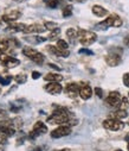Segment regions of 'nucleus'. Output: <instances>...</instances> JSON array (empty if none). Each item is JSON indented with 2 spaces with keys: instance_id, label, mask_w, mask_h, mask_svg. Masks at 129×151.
Here are the masks:
<instances>
[{
  "instance_id": "obj_16",
  "label": "nucleus",
  "mask_w": 129,
  "mask_h": 151,
  "mask_svg": "<svg viewBox=\"0 0 129 151\" xmlns=\"http://www.w3.org/2000/svg\"><path fill=\"white\" fill-rule=\"evenodd\" d=\"M46 29L44 25H40V24H31V25H26L24 33H41L44 32Z\"/></svg>"
},
{
  "instance_id": "obj_10",
  "label": "nucleus",
  "mask_w": 129,
  "mask_h": 151,
  "mask_svg": "<svg viewBox=\"0 0 129 151\" xmlns=\"http://www.w3.org/2000/svg\"><path fill=\"white\" fill-rule=\"evenodd\" d=\"M0 63H1L3 65H5V67H7V68H14V67L20 64V61L14 58V57L6 56L4 54H0Z\"/></svg>"
},
{
  "instance_id": "obj_41",
  "label": "nucleus",
  "mask_w": 129,
  "mask_h": 151,
  "mask_svg": "<svg viewBox=\"0 0 129 151\" xmlns=\"http://www.w3.org/2000/svg\"><path fill=\"white\" fill-rule=\"evenodd\" d=\"M59 151H70L69 149H63V150H59Z\"/></svg>"
},
{
  "instance_id": "obj_36",
  "label": "nucleus",
  "mask_w": 129,
  "mask_h": 151,
  "mask_svg": "<svg viewBox=\"0 0 129 151\" xmlns=\"http://www.w3.org/2000/svg\"><path fill=\"white\" fill-rule=\"evenodd\" d=\"M39 76H40V74L38 71H32V79L37 80V79H39Z\"/></svg>"
},
{
  "instance_id": "obj_30",
  "label": "nucleus",
  "mask_w": 129,
  "mask_h": 151,
  "mask_svg": "<svg viewBox=\"0 0 129 151\" xmlns=\"http://www.w3.org/2000/svg\"><path fill=\"white\" fill-rule=\"evenodd\" d=\"M57 47L62 50H68V43L64 40H58L57 41Z\"/></svg>"
},
{
  "instance_id": "obj_34",
  "label": "nucleus",
  "mask_w": 129,
  "mask_h": 151,
  "mask_svg": "<svg viewBox=\"0 0 129 151\" xmlns=\"http://www.w3.org/2000/svg\"><path fill=\"white\" fill-rule=\"evenodd\" d=\"M123 83H124V86L129 87V73L123 75Z\"/></svg>"
},
{
  "instance_id": "obj_40",
  "label": "nucleus",
  "mask_w": 129,
  "mask_h": 151,
  "mask_svg": "<svg viewBox=\"0 0 129 151\" xmlns=\"http://www.w3.org/2000/svg\"><path fill=\"white\" fill-rule=\"evenodd\" d=\"M33 151H41V149H40V147H36Z\"/></svg>"
},
{
  "instance_id": "obj_9",
  "label": "nucleus",
  "mask_w": 129,
  "mask_h": 151,
  "mask_svg": "<svg viewBox=\"0 0 129 151\" xmlns=\"http://www.w3.org/2000/svg\"><path fill=\"white\" fill-rule=\"evenodd\" d=\"M70 133H71V127L69 125H62L51 132V137L52 138H62V137L69 136Z\"/></svg>"
},
{
  "instance_id": "obj_27",
  "label": "nucleus",
  "mask_w": 129,
  "mask_h": 151,
  "mask_svg": "<svg viewBox=\"0 0 129 151\" xmlns=\"http://www.w3.org/2000/svg\"><path fill=\"white\" fill-rule=\"evenodd\" d=\"M45 4L49 9H56L59 4V0H45Z\"/></svg>"
},
{
  "instance_id": "obj_1",
  "label": "nucleus",
  "mask_w": 129,
  "mask_h": 151,
  "mask_svg": "<svg viewBox=\"0 0 129 151\" xmlns=\"http://www.w3.org/2000/svg\"><path fill=\"white\" fill-rule=\"evenodd\" d=\"M48 123L52 124V125H76L77 120L75 118H72L71 113L69 112L68 108L65 107H58L53 111L52 114L48 118Z\"/></svg>"
},
{
  "instance_id": "obj_2",
  "label": "nucleus",
  "mask_w": 129,
  "mask_h": 151,
  "mask_svg": "<svg viewBox=\"0 0 129 151\" xmlns=\"http://www.w3.org/2000/svg\"><path fill=\"white\" fill-rule=\"evenodd\" d=\"M97 40V36L95 32L93 31H87V30H78V41L84 47H89L91 44H94Z\"/></svg>"
},
{
  "instance_id": "obj_33",
  "label": "nucleus",
  "mask_w": 129,
  "mask_h": 151,
  "mask_svg": "<svg viewBox=\"0 0 129 151\" xmlns=\"http://www.w3.org/2000/svg\"><path fill=\"white\" fill-rule=\"evenodd\" d=\"M79 54H85V55H94V52L91 51V50H89V49H85V48H82V49H79V51H78Z\"/></svg>"
},
{
  "instance_id": "obj_25",
  "label": "nucleus",
  "mask_w": 129,
  "mask_h": 151,
  "mask_svg": "<svg viewBox=\"0 0 129 151\" xmlns=\"http://www.w3.org/2000/svg\"><path fill=\"white\" fill-rule=\"evenodd\" d=\"M14 80H16V82H17V83H20V85H23V83H25V82H26V80H27V76H26L25 74H18V75H16Z\"/></svg>"
},
{
  "instance_id": "obj_20",
  "label": "nucleus",
  "mask_w": 129,
  "mask_h": 151,
  "mask_svg": "<svg viewBox=\"0 0 129 151\" xmlns=\"http://www.w3.org/2000/svg\"><path fill=\"white\" fill-rule=\"evenodd\" d=\"M91 11H93V13H94L95 16H97V17H104V16L108 14V11H107L104 7L100 6V5H95V6H93Z\"/></svg>"
},
{
  "instance_id": "obj_17",
  "label": "nucleus",
  "mask_w": 129,
  "mask_h": 151,
  "mask_svg": "<svg viewBox=\"0 0 129 151\" xmlns=\"http://www.w3.org/2000/svg\"><path fill=\"white\" fill-rule=\"evenodd\" d=\"M48 51L56 55V56H59V57H68L70 55V51L69 50H62L59 49L58 47H55V45H49L48 47Z\"/></svg>"
},
{
  "instance_id": "obj_45",
  "label": "nucleus",
  "mask_w": 129,
  "mask_h": 151,
  "mask_svg": "<svg viewBox=\"0 0 129 151\" xmlns=\"http://www.w3.org/2000/svg\"><path fill=\"white\" fill-rule=\"evenodd\" d=\"M0 93H1V88H0Z\"/></svg>"
},
{
  "instance_id": "obj_7",
  "label": "nucleus",
  "mask_w": 129,
  "mask_h": 151,
  "mask_svg": "<svg viewBox=\"0 0 129 151\" xmlns=\"http://www.w3.org/2000/svg\"><path fill=\"white\" fill-rule=\"evenodd\" d=\"M122 101V96L120 95L118 92H110L105 99V104L109 105L110 107H120Z\"/></svg>"
},
{
  "instance_id": "obj_5",
  "label": "nucleus",
  "mask_w": 129,
  "mask_h": 151,
  "mask_svg": "<svg viewBox=\"0 0 129 151\" xmlns=\"http://www.w3.org/2000/svg\"><path fill=\"white\" fill-rule=\"evenodd\" d=\"M103 127L109 131H120L124 127V123H122L121 120L115 119V118H109L103 122Z\"/></svg>"
},
{
  "instance_id": "obj_3",
  "label": "nucleus",
  "mask_w": 129,
  "mask_h": 151,
  "mask_svg": "<svg viewBox=\"0 0 129 151\" xmlns=\"http://www.w3.org/2000/svg\"><path fill=\"white\" fill-rule=\"evenodd\" d=\"M23 55L26 56L27 58H30L31 61H33V62L37 63V64H41L43 62H44V60H45L44 55H43L41 52H39V51H37L36 49L30 48V47L23 48Z\"/></svg>"
},
{
  "instance_id": "obj_21",
  "label": "nucleus",
  "mask_w": 129,
  "mask_h": 151,
  "mask_svg": "<svg viewBox=\"0 0 129 151\" xmlns=\"http://www.w3.org/2000/svg\"><path fill=\"white\" fill-rule=\"evenodd\" d=\"M66 36H68V38L71 43H75L78 38V31L75 30V29H68L66 30Z\"/></svg>"
},
{
  "instance_id": "obj_23",
  "label": "nucleus",
  "mask_w": 129,
  "mask_h": 151,
  "mask_svg": "<svg viewBox=\"0 0 129 151\" xmlns=\"http://www.w3.org/2000/svg\"><path fill=\"white\" fill-rule=\"evenodd\" d=\"M127 116H128V113H127V111L125 109H117L116 112H114L113 114H111V118H115V119H118V120H121V119H124V118H127Z\"/></svg>"
},
{
  "instance_id": "obj_6",
  "label": "nucleus",
  "mask_w": 129,
  "mask_h": 151,
  "mask_svg": "<svg viewBox=\"0 0 129 151\" xmlns=\"http://www.w3.org/2000/svg\"><path fill=\"white\" fill-rule=\"evenodd\" d=\"M0 132L6 134L7 137L14 136V133H16L14 123H12L11 120H1L0 122Z\"/></svg>"
},
{
  "instance_id": "obj_8",
  "label": "nucleus",
  "mask_w": 129,
  "mask_h": 151,
  "mask_svg": "<svg viewBox=\"0 0 129 151\" xmlns=\"http://www.w3.org/2000/svg\"><path fill=\"white\" fill-rule=\"evenodd\" d=\"M48 132V127H46V125L44 124V123H41V122H37L36 124H34V126H33V129H32V131L30 132V138H32V139H34L36 137H38L39 134H44V133H46Z\"/></svg>"
},
{
  "instance_id": "obj_13",
  "label": "nucleus",
  "mask_w": 129,
  "mask_h": 151,
  "mask_svg": "<svg viewBox=\"0 0 129 151\" xmlns=\"http://www.w3.org/2000/svg\"><path fill=\"white\" fill-rule=\"evenodd\" d=\"M122 58H121V54H116V52H110L105 56V62L108 63V65L110 67H116L121 63Z\"/></svg>"
},
{
  "instance_id": "obj_37",
  "label": "nucleus",
  "mask_w": 129,
  "mask_h": 151,
  "mask_svg": "<svg viewBox=\"0 0 129 151\" xmlns=\"http://www.w3.org/2000/svg\"><path fill=\"white\" fill-rule=\"evenodd\" d=\"M7 117V113H6V111H4V109H0V118H6Z\"/></svg>"
},
{
  "instance_id": "obj_46",
  "label": "nucleus",
  "mask_w": 129,
  "mask_h": 151,
  "mask_svg": "<svg viewBox=\"0 0 129 151\" xmlns=\"http://www.w3.org/2000/svg\"><path fill=\"white\" fill-rule=\"evenodd\" d=\"M128 125H129V120H128Z\"/></svg>"
},
{
  "instance_id": "obj_35",
  "label": "nucleus",
  "mask_w": 129,
  "mask_h": 151,
  "mask_svg": "<svg viewBox=\"0 0 129 151\" xmlns=\"http://www.w3.org/2000/svg\"><path fill=\"white\" fill-rule=\"evenodd\" d=\"M95 93H96V95H97L98 98H103V91H102L101 88L96 87V88H95Z\"/></svg>"
},
{
  "instance_id": "obj_4",
  "label": "nucleus",
  "mask_w": 129,
  "mask_h": 151,
  "mask_svg": "<svg viewBox=\"0 0 129 151\" xmlns=\"http://www.w3.org/2000/svg\"><path fill=\"white\" fill-rule=\"evenodd\" d=\"M122 19L117 16V14H110L108 18H105L103 22L98 23L97 24V27L101 29V30H104V29H108L109 26H113V27H120L122 25Z\"/></svg>"
},
{
  "instance_id": "obj_24",
  "label": "nucleus",
  "mask_w": 129,
  "mask_h": 151,
  "mask_svg": "<svg viewBox=\"0 0 129 151\" xmlns=\"http://www.w3.org/2000/svg\"><path fill=\"white\" fill-rule=\"evenodd\" d=\"M10 47V41L9 40H0V51L5 52L9 50Z\"/></svg>"
},
{
  "instance_id": "obj_31",
  "label": "nucleus",
  "mask_w": 129,
  "mask_h": 151,
  "mask_svg": "<svg viewBox=\"0 0 129 151\" xmlns=\"http://www.w3.org/2000/svg\"><path fill=\"white\" fill-rule=\"evenodd\" d=\"M128 105H129L128 99H127V98H122V101H121V106H120V108H121V109H125V108L128 107Z\"/></svg>"
},
{
  "instance_id": "obj_14",
  "label": "nucleus",
  "mask_w": 129,
  "mask_h": 151,
  "mask_svg": "<svg viewBox=\"0 0 129 151\" xmlns=\"http://www.w3.org/2000/svg\"><path fill=\"white\" fill-rule=\"evenodd\" d=\"M20 16H21V12H20V11H18V10H12V11H10V12H7V13H5V14L3 16V20L11 24V23L16 22L17 19H19Z\"/></svg>"
},
{
  "instance_id": "obj_18",
  "label": "nucleus",
  "mask_w": 129,
  "mask_h": 151,
  "mask_svg": "<svg viewBox=\"0 0 129 151\" xmlns=\"http://www.w3.org/2000/svg\"><path fill=\"white\" fill-rule=\"evenodd\" d=\"M44 80L45 81H49V82H61L63 80V76L59 74H55V73H49L44 76Z\"/></svg>"
},
{
  "instance_id": "obj_44",
  "label": "nucleus",
  "mask_w": 129,
  "mask_h": 151,
  "mask_svg": "<svg viewBox=\"0 0 129 151\" xmlns=\"http://www.w3.org/2000/svg\"><path fill=\"white\" fill-rule=\"evenodd\" d=\"M115 151H122V150H120V149H118V150H115Z\"/></svg>"
},
{
  "instance_id": "obj_47",
  "label": "nucleus",
  "mask_w": 129,
  "mask_h": 151,
  "mask_svg": "<svg viewBox=\"0 0 129 151\" xmlns=\"http://www.w3.org/2000/svg\"><path fill=\"white\" fill-rule=\"evenodd\" d=\"M128 95H129V93H128Z\"/></svg>"
},
{
  "instance_id": "obj_12",
  "label": "nucleus",
  "mask_w": 129,
  "mask_h": 151,
  "mask_svg": "<svg viewBox=\"0 0 129 151\" xmlns=\"http://www.w3.org/2000/svg\"><path fill=\"white\" fill-rule=\"evenodd\" d=\"M45 91L52 95H58L62 93L63 87L59 82H49L48 85H45Z\"/></svg>"
},
{
  "instance_id": "obj_28",
  "label": "nucleus",
  "mask_w": 129,
  "mask_h": 151,
  "mask_svg": "<svg viewBox=\"0 0 129 151\" xmlns=\"http://www.w3.org/2000/svg\"><path fill=\"white\" fill-rule=\"evenodd\" d=\"M59 35H61V29L58 27V29L51 31V33L49 35V40H50V41H55V40H57V37H58Z\"/></svg>"
},
{
  "instance_id": "obj_32",
  "label": "nucleus",
  "mask_w": 129,
  "mask_h": 151,
  "mask_svg": "<svg viewBox=\"0 0 129 151\" xmlns=\"http://www.w3.org/2000/svg\"><path fill=\"white\" fill-rule=\"evenodd\" d=\"M6 143H7V136L0 132V145H1V144H6Z\"/></svg>"
},
{
  "instance_id": "obj_43",
  "label": "nucleus",
  "mask_w": 129,
  "mask_h": 151,
  "mask_svg": "<svg viewBox=\"0 0 129 151\" xmlns=\"http://www.w3.org/2000/svg\"><path fill=\"white\" fill-rule=\"evenodd\" d=\"M128 151H129V143H128Z\"/></svg>"
},
{
  "instance_id": "obj_39",
  "label": "nucleus",
  "mask_w": 129,
  "mask_h": 151,
  "mask_svg": "<svg viewBox=\"0 0 129 151\" xmlns=\"http://www.w3.org/2000/svg\"><path fill=\"white\" fill-rule=\"evenodd\" d=\"M49 65H50L51 68H53V69H57V70H61V68H59V67H57L56 64H52V63H50Z\"/></svg>"
},
{
  "instance_id": "obj_15",
  "label": "nucleus",
  "mask_w": 129,
  "mask_h": 151,
  "mask_svg": "<svg viewBox=\"0 0 129 151\" xmlns=\"http://www.w3.org/2000/svg\"><path fill=\"white\" fill-rule=\"evenodd\" d=\"M79 86H81L79 96H81L83 100L90 99L91 95H93V89H91V87H90L89 85H87V83H82V85H79Z\"/></svg>"
},
{
  "instance_id": "obj_22",
  "label": "nucleus",
  "mask_w": 129,
  "mask_h": 151,
  "mask_svg": "<svg viewBox=\"0 0 129 151\" xmlns=\"http://www.w3.org/2000/svg\"><path fill=\"white\" fill-rule=\"evenodd\" d=\"M13 78L10 74H0V85L1 86H9Z\"/></svg>"
},
{
  "instance_id": "obj_11",
  "label": "nucleus",
  "mask_w": 129,
  "mask_h": 151,
  "mask_svg": "<svg viewBox=\"0 0 129 151\" xmlns=\"http://www.w3.org/2000/svg\"><path fill=\"white\" fill-rule=\"evenodd\" d=\"M79 89H81V86L78 83H75V82H71V83H68L66 87H65V94L70 98H76L77 95H79Z\"/></svg>"
},
{
  "instance_id": "obj_19",
  "label": "nucleus",
  "mask_w": 129,
  "mask_h": 151,
  "mask_svg": "<svg viewBox=\"0 0 129 151\" xmlns=\"http://www.w3.org/2000/svg\"><path fill=\"white\" fill-rule=\"evenodd\" d=\"M25 27H26V25L25 24H19V23H17V24H14V23H11L9 26H7V31H11V32H24V30H25Z\"/></svg>"
},
{
  "instance_id": "obj_42",
  "label": "nucleus",
  "mask_w": 129,
  "mask_h": 151,
  "mask_svg": "<svg viewBox=\"0 0 129 151\" xmlns=\"http://www.w3.org/2000/svg\"><path fill=\"white\" fill-rule=\"evenodd\" d=\"M70 1H83V0H70Z\"/></svg>"
},
{
  "instance_id": "obj_26",
  "label": "nucleus",
  "mask_w": 129,
  "mask_h": 151,
  "mask_svg": "<svg viewBox=\"0 0 129 151\" xmlns=\"http://www.w3.org/2000/svg\"><path fill=\"white\" fill-rule=\"evenodd\" d=\"M44 26H45L46 30H50V31H53V30L58 29L57 23H53V22H45L44 23Z\"/></svg>"
},
{
  "instance_id": "obj_29",
  "label": "nucleus",
  "mask_w": 129,
  "mask_h": 151,
  "mask_svg": "<svg viewBox=\"0 0 129 151\" xmlns=\"http://www.w3.org/2000/svg\"><path fill=\"white\" fill-rule=\"evenodd\" d=\"M71 14H72V6H71V5L65 6V7L63 9V17H64V18H68V17H70Z\"/></svg>"
},
{
  "instance_id": "obj_38",
  "label": "nucleus",
  "mask_w": 129,
  "mask_h": 151,
  "mask_svg": "<svg viewBox=\"0 0 129 151\" xmlns=\"http://www.w3.org/2000/svg\"><path fill=\"white\" fill-rule=\"evenodd\" d=\"M123 42H124V44H125V45L129 48V36H128V37H125V38L123 40Z\"/></svg>"
}]
</instances>
